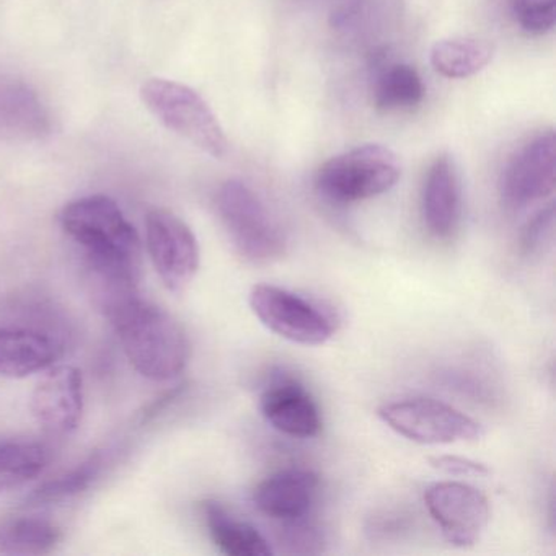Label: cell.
Segmentation results:
<instances>
[{"instance_id":"cell-1","label":"cell","mask_w":556,"mask_h":556,"mask_svg":"<svg viewBox=\"0 0 556 556\" xmlns=\"http://www.w3.org/2000/svg\"><path fill=\"white\" fill-rule=\"evenodd\" d=\"M60 220L83 249L97 304L138 292L141 240L115 200L105 194L79 198L61 211Z\"/></svg>"},{"instance_id":"cell-2","label":"cell","mask_w":556,"mask_h":556,"mask_svg":"<svg viewBox=\"0 0 556 556\" xmlns=\"http://www.w3.org/2000/svg\"><path fill=\"white\" fill-rule=\"evenodd\" d=\"M118 334L131 366L146 379L167 382L190 361V340L180 321L165 308L135 295L105 315Z\"/></svg>"},{"instance_id":"cell-3","label":"cell","mask_w":556,"mask_h":556,"mask_svg":"<svg viewBox=\"0 0 556 556\" xmlns=\"http://www.w3.org/2000/svg\"><path fill=\"white\" fill-rule=\"evenodd\" d=\"M216 211L236 252L266 265L288 250V237L260 194L242 180H227L216 193Z\"/></svg>"},{"instance_id":"cell-4","label":"cell","mask_w":556,"mask_h":556,"mask_svg":"<svg viewBox=\"0 0 556 556\" xmlns=\"http://www.w3.org/2000/svg\"><path fill=\"white\" fill-rule=\"evenodd\" d=\"M402 177V165L392 149L364 144L334 155L315 175V190L333 204L372 200L392 190Z\"/></svg>"},{"instance_id":"cell-5","label":"cell","mask_w":556,"mask_h":556,"mask_svg":"<svg viewBox=\"0 0 556 556\" xmlns=\"http://www.w3.org/2000/svg\"><path fill=\"white\" fill-rule=\"evenodd\" d=\"M141 100L165 128L194 148L216 159L227 154L223 126L197 90L174 80L149 79L142 84Z\"/></svg>"},{"instance_id":"cell-6","label":"cell","mask_w":556,"mask_h":556,"mask_svg":"<svg viewBox=\"0 0 556 556\" xmlns=\"http://www.w3.org/2000/svg\"><path fill=\"white\" fill-rule=\"evenodd\" d=\"M377 415L392 431L416 444H454L477 441L484 434L483 426L460 409L426 396L386 403Z\"/></svg>"},{"instance_id":"cell-7","label":"cell","mask_w":556,"mask_h":556,"mask_svg":"<svg viewBox=\"0 0 556 556\" xmlns=\"http://www.w3.org/2000/svg\"><path fill=\"white\" fill-rule=\"evenodd\" d=\"M249 304L262 325L291 343L320 346L337 331L333 317L320 305L278 286H253Z\"/></svg>"},{"instance_id":"cell-8","label":"cell","mask_w":556,"mask_h":556,"mask_svg":"<svg viewBox=\"0 0 556 556\" xmlns=\"http://www.w3.org/2000/svg\"><path fill=\"white\" fill-rule=\"evenodd\" d=\"M146 245L165 288L184 294L200 269L197 236L177 214L155 207L146 217Z\"/></svg>"},{"instance_id":"cell-9","label":"cell","mask_w":556,"mask_h":556,"mask_svg":"<svg viewBox=\"0 0 556 556\" xmlns=\"http://www.w3.org/2000/svg\"><path fill=\"white\" fill-rule=\"evenodd\" d=\"M555 132H539L519 146L504 164L500 197L504 207L522 211L555 191Z\"/></svg>"},{"instance_id":"cell-10","label":"cell","mask_w":556,"mask_h":556,"mask_svg":"<svg viewBox=\"0 0 556 556\" xmlns=\"http://www.w3.org/2000/svg\"><path fill=\"white\" fill-rule=\"evenodd\" d=\"M425 503L434 522L452 545H475L490 522V503L471 484L441 481L425 491Z\"/></svg>"},{"instance_id":"cell-11","label":"cell","mask_w":556,"mask_h":556,"mask_svg":"<svg viewBox=\"0 0 556 556\" xmlns=\"http://www.w3.org/2000/svg\"><path fill=\"white\" fill-rule=\"evenodd\" d=\"M31 412L40 428L51 435H70L79 428L84 413V379L77 367H50L40 380Z\"/></svg>"},{"instance_id":"cell-12","label":"cell","mask_w":556,"mask_h":556,"mask_svg":"<svg viewBox=\"0 0 556 556\" xmlns=\"http://www.w3.org/2000/svg\"><path fill=\"white\" fill-rule=\"evenodd\" d=\"M260 409L269 426L289 438H315L324 428L314 396L292 377L273 379L260 396Z\"/></svg>"},{"instance_id":"cell-13","label":"cell","mask_w":556,"mask_h":556,"mask_svg":"<svg viewBox=\"0 0 556 556\" xmlns=\"http://www.w3.org/2000/svg\"><path fill=\"white\" fill-rule=\"evenodd\" d=\"M63 353V338L51 328L34 324L0 327V376L24 379L50 369Z\"/></svg>"},{"instance_id":"cell-14","label":"cell","mask_w":556,"mask_h":556,"mask_svg":"<svg viewBox=\"0 0 556 556\" xmlns=\"http://www.w3.org/2000/svg\"><path fill=\"white\" fill-rule=\"evenodd\" d=\"M464 194L457 164L451 155H439L426 174L421 193L422 223L432 237L447 240L457 232Z\"/></svg>"},{"instance_id":"cell-15","label":"cell","mask_w":556,"mask_h":556,"mask_svg":"<svg viewBox=\"0 0 556 556\" xmlns=\"http://www.w3.org/2000/svg\"><path fill=\"white\" fill-rule=\"evenodd\" d=\"M320 493V478L304 468L276 471L260 481L253 503L260 513L278 522L304 519L314 509Z\"/></svg>"},{"instance_id":"cell-16","label":"cell","mask_w":556,"mask_h":556,"mask_svg":"<svg viewBox=\"0 0 556 556\" xmlns=\"http://www.w3.org/2000/svg\"><path fill=\"white\" fill-rule=\"evenodd\" d=\"M48 110L22 80L0 79V136L38 139L50 132Z\"/></svg>"},{"instance_id":"cell-17","label":"cell","mask_w":556,"mask_h":556,"mask_svg":"<svg viewBox=\"0 0 556 556\" xmlns=\"http://www.w3.org/2000/svg\"><path fill=\"white\" fill-rule=\"evenodd\" d=\"M204 522L214 545L229 556H269L271 545L256 527L237 519L219 501H204Z\"/></svg>"},{"instance_id":"cell-18","label":"cell","mask_w":556,"mask_h":556,"mask_svg":"<svg viewBox=\"0 0 556 556\" xmlns=\"http://www.w3.org/2000/svg\"><path fill=\"white\" fill-rule=\"evenodd\" d=\"M425 96V83L409 64H389L374 79L372 103L380 112H412Z\"/></svg>"},{"instance_id":"cell-19","label":"cell","mask_w":556,"mask_h":556,"mask_svg":"<svg viewBox=\"0 0 556 556\" xmlns=\"http://www.w3.org/2000/svg\"><path fill=\"white\" fill-rule=\"evenodd\" d=\"M493 60V47L480 38L455 37L438 41L431 50V64L447 79H467L481 73Z\"/></svg>"},{"instance_id":"cell-20","label":"cell","mask_w":556,"mask_h":556,"mask_svg":"<svg viewBox=\"0 0 556 556\" xmlns=\"http://www.w3.org/2000/svg\"><path fill=\"white\" fill-rule=\"evenodd\" d=\"M61 542V530L41 517H0V552L9 555H47Z\"/></svg>"},{"instance_id":"cell-21","label":"cell","mask_w":556,"mask_h":556,"mask_svg":"<svg viewBox=\"0 0 556 556\" xmlns=\"http://www.w3.org/2000/svg\"><path fill=\"white\" fill-rule=\"evenodd\" d=\"M50 462V451L38 442L0 444V494L24 486Z\"/></svg>"},{"instance_id":"cell-22","label":"cell","mask_w":556,"mask_h":556,"mask_svg":"<svg viewBox=\"0 0 556 556\" xmlns=\"http://www.w3.org/2000/svg\"><path fill=\"white\" fill-rule=\"evenodd\" d=\"M100 468H102V457L100 454L92 455L67 473L45 481L43 484L35 488L27 496L28 506H50V504L73 500L77 494L89 490L90 484L99 477Z\"/></svg>"},{"instance_id":"cell-23","label":"cell","mask_w":556,"mask_h":556,"mask_svg":"<svg viewBox=\"0 0 556 556\" xmlns=\"http://www.w3.org/2000/svg\"><path fill=\"white\" fill-rule=\"evenodd\" d=\"M517 24L530 35H545L555 27V0H513Z\"/></svg>"},{"instance_id":"cell-24","label":"cell","mask_w":556,"mask_h":556,"mask_svg":"<svg viewBox=\"0 0 556 556\" xmlns=\"http://www.w3.org/2000/svg\"><path fill=\"white\" fill-rule=\"evenodd\" d=\"M555 230V207L553 204L540 210L523 227L520 236V247L526 255H535L542 252L553 239Z\"/></svg>"},{"instance_id":"cell-25","label":"cell","mask_w":556,"mask_h":556,"mask_svg":"<svg viewBox=\"0 0 556 556\" xmlns=\"http://www.w3.org/2000/svg\"><path fill=\"white\" fill-rule=\"evenodd\" d=\"M282 542L291 546V552L312 553L318 552V546L324 543V535L314 523L307 522V517H304L282 523Z\"/></svg>"},{"instance_id":"cell-26","label":"cell","mask_w":556,"mask_h":556,"mask_svg":"<svg viewBox=\"0 0 556 556\" xmlns=\"http://www.w3.org/2000/svg\"><path fill=\"white\" fill-rule=\"evenodd\" d=\"M429 464L435 470L454 477H486L490 475V468L480 462L470 460V458L458 457V455H439V457L429 458Z\"/></svg>"}]
</instances>
